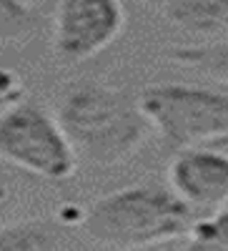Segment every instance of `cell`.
I'll return each instance as SVG.
<instances>
[{
	"instance_id": "6da1fadb",
	"label": "cell",
	"mask_w": 228,
	"mask_h": 251,
	"mask_svg": "<svg viewBox=\"0 0 228 251\" xmlns=\"http://www.w3.org/2000/svg\"><path fill=\"white\" fill-rule=\"evenodd\" d=\"M55 116L75 153L98 166L133 156L153 131L136 98L98 80L70 83Z\"/></svg>"
},
{
	"instance_id": "7a4b0ae2",
	"label": "cell",
	"mask_w": 228,
	"mask_h": 251,
	"mask_svg": "<svg viewBox=\"0 0 228 251\" xmlns=\"http://www.w3.org/2000/svg\"><path fill=\"white\" fill-rule=\"evenodd\" d=\"M193 208L173 188L140 183L113 191L88 206L80 224L95 244L115 249L156 246L185 236Z\"/></svg>"
},
{
	"instance_id": "3957f363",
	"label": "cell",
	"mask_w": 228,
	"mask_h": 251,
	"mask_svg": "<svg viewBox=\"0 0 228 251\" xmlns=\"http://www.w3.org/2000/svg\"><path fill=\"white\" fill-rule=\"evenodd\" d=\"M138 103L151 128L171 149L228 138V93L188 83H158L143 91Z\"/></svg>"
},
{
	"instance_id": "277c9868",
	"label": "cell",
	"mask_w": 228,
	"mask_h": 251,
	"mask_svg": "<svg viewBox=\"0 0 228 251\" xmlns=\"http://www.w3.org/2000/svg\"><path fill=\"white\" fill-rule=\"evenodd\" d=\"M0 156L13 166L43 178H68L78 153L58 116L35 100H20L0 116Z\"/></svg>"
},
{
	"instance_id": "5b68a950",
	"label": "cell",
	"mask_w": 228,
	"mask_h": 251,
	"mask_svg": "<svg viewBox=\"0 0 228 251\" xmlns=\"http://www.w3.org/2000/svg\"><path fill=\"white\" fill-rule=\"evenodd\" d=\"M126 25L120 0H60L53 23L58 58L80 63L106 50Z\"/></svg>"
},
{
	"instance_id": "8992f818",
	"label": "cell",
	"mask_w": 228,
	"mask_h": 251,
	"mask_svg": "<svg viewBox=\"0 0 228 251\" xmlns=\"http://www.w3.org/2000/svg\"><path fill=\"white\" fill-rule=\"evenodd\" d=\"M168 183L191 208H216L228 201V153L181 149L168 166Z\"/></svg>"
},
{
	"instance_id": "52a82bcc",
	"label": "cell",
	"mask_w": 228,
	"mask_h": 251,
	"mask_svg": "<svg viewBox=\"0 0 228 251\" xmlns=\"http://www.w3.org/2000/svg\"><path fill=\"white\" fill-rule=\"evenodd\" d=\"M158 5L173 25L188 33H228V0H158Z\"/></svg>"
},
{
	"instance_id": "ba28073f",
	"label": "cell",
	"mask_w": 228,
	"mask_h": 251,
	"mask_svg": "<svg viewBox=\"0 0 228 251\" xmlns=\"http://www.w3.org/2000/svg\"><path fill=\"white\" fill-rule=\"evenodd\" d=\"M60 231L50 221H15L0 226V251H43L60 249Z\"/></svg>"
},
{
	"instance_id": "9c48e42d",
	"label": "cell",
	"mask_w": 228,
	"mask_h": 251,
	"mask_svg": "<svg viewBox=\"0 0 228 251\" xmlns=\"http://www.w3.org/2000/svg\"><path fill=\"white\" fill-rule=\"evenodd\" d=\"M168 55L185 68H196L221 83H228V40H216L205 46H183L168 50Z\"/></svg>"
},
{
	"instance_id": "30bf717a",
	"label": "cell",
	"mask_w": 228,
	"mask_h": 251,
	"mask_svg": "<svg viewBox=\"0 0 228 251\" xmlns=\"http://www.w3.org/2000/svg\"><path fill=\"white\" fill-rule=\"evenodd\" d=\"M40 30V15L25 0H0V43H20Z\"/></svg>"
},
{
	"instance_id": "8fae6325",
	"label": "cell",
	"mask_w": 228,
	"mask_h": 251,
	"mask_svg": "<svg viewBox=\"0 0 228 251\" xmlns=\"http://www.w3.org/2000/svg\"><path fill=\"white\" fill-rule=\"evenodd\" d=\"M196 249H228V201L218 203L213 214L191 224L188 234Z\"/></svg>"
},
{
	"instance_id": "7c38bea8",
	"label": "cell",
	"mask_w": 228,
	"mask_h": 251,
	"mask_svg": "<svg viewBox=\"0 0 228 251\" xmlns=\"http://www.w3.org/2000/svg\"><path fill=\"white\" fill-rule=\"evenodd\" d=\"M23 80H20V75L10 68H3L0 66V116H3L8 108H13L15 103L23 100Z\"/></svg>"
},
{
	"instance_id": "4fadbf2b",
	"label": "cell",
	"mask_w": 228,
	"mask_h": 251,
	"mask_svg": "<svg viewBox=\"0 0 228 251\" xmlns=\"http://www.w3.org/2000/svg\"><path fill=\"white\" fill-rule=\"evenodd\" d=\"M10 196H13V188H10V181L5 178V174H3V171H0V208H3V206H8Z\"/></svg>"
},
{
	"instance_id": "5bb4252c",
	"label": "cell",
	"mask_w": 228,
	"mask_h": 251,
	"mask_svg": "<svg viewBox=\"0 0 228 251\" xmlns=\"http://www.w3.org/2000/svg\"><path fill=\"white\" fill-rule=\"evenodd\" d=\"M35 3H43V5H53V3H60V0H35Z\"/></svg>"
}]
</instances>
